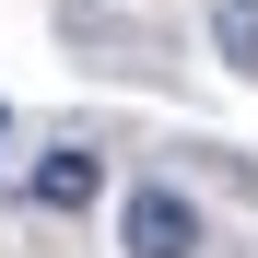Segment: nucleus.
Returning a JSON list of instances; mask_svg holds the SVG:
<instances>
[{
	"label": "nucleus",
	"mask_w": 258,
	"mask_h": 258,
	"mask_svg": "<svg viewBox=\"0 0 258 258\" xmlns=\"http://www.w3.org/2000/svg\"><path fill=\"white\" fill-rule=\"evenodd\" d=\"M117 235H129V258H188V246H200V211H188L176 188H141Z\"/></svg>",
	"instance_id": "nucleus-1"
},
{
	"label": "nucleus",
	"mask_w": 258,
	"mask_h": 258,
	"mask_svg": "<svg viewBox=\"0 0 258 258\" xmlns=\"http://www.w3.org/2000/svg\"><path fill=\"white\" fill-rule=\"evenodd\" d=\"M94 188H106V153H47L35 164V211H94Z\"/></svg>",
	"instance_id": "nucleus-2"
},
{
	"label": "nucleus",
	"mask_w": 258,
	"mask_h": 258,
	"mask_svg": "<svg viewBox=\"0 0 258 258\" xmlns=\"http://www.w3.org/2000/svg\"><path fill=\"white\" fill-rule=\"evenodd\" d=\"M211 47L235 71H258V0H211Z\"/></svg>",
	"instance_id": "nucleus-3"
},
{
	"label": "nucleus",
	"mask_w": 258,
	"mask_h": 258,
	"mask_svg": "<svg viewBox=\"0 0 258 258\" xmlns=\"http://www.w3.org/2000/svg\"><path fill=\"white\" fill-rule=\"evenodd\" d=\"M0 141H12V106H0Z\"/></svg>",
	"instance_id": "nucleus-4"
}]
</instances>
